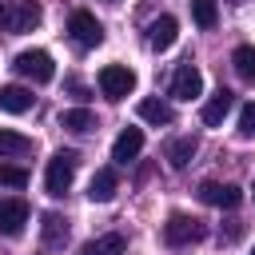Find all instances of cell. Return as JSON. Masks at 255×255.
<instances>
[{
	"label": "cell",
	"instance_id": "obj_23",
	"mask_svg": "<svg viewBox=\"0 0 255 255\" xmlns=\"http://www.w3.org/2000/svg\"><path fill=\"white\" fill-rule=\"evenodd\" d=\"M24 183H28V171L0 159V187H24Z\"/></svg>",
	"mask_w": 255,
	"mask_h": 255
},
{
	"label": "cell",
	"instance_id": "obj_12",
	"mask_svg": "<svg viewBox=\"0 0 255 255\" xmlns=\"http://www.w3.org/2000/svg\"><path fill=\"white\" fill-rule=\"evenodd\" d=\"M231 104H235V96H231L227 88H219V92H215V96H211V100H207V104L199 108V116H203V124H207V128H219V124L227 120V112H231Z\"/></svg>",
	"mask_w": 255,
	"mask_h": 255
},
{
	"label": "cell",
	"instance_id": "obj_16",
	"mask_svg": "<svg viewBox=\"0 0 255 255\" xmlns=\"http://www.w3.org/2000/svg\"><path fill=\"white\" fill-rule=\"evenodd\" d=\"M40 235H44V247H64L68 243V219L64 215H56V211H48L44 215V223H40Z\"/></svg>",
	"mask_w": 255,
	"mask_h": 255
},
{
	"label": "cell",
	"instance_id": "obj_25",
	"mask_svg": "<svg viewBox=\"0 0 255 255\" xmlns=\"http://www.w3.org/2000/svg\"><path fill=\"white\" fill-rule=\"evenodd\" d=\"M251 255H255V251H251Z\"/></svg>",
	"mask_w": 255,
	"mask_h": 255
},
{
	"label": "cell",
	"instance_id": "obj_20",
	"mask_svg": "<svg viewBox=\"0 0 255 255\" xmlns=\"http://www.w3.org/2000/svg\"><path fill=\"white\" fill-rule=\"evenodd\" d=\"M124 247H128V239H124V235H100V239L84 243V251H80V255H124Z\"/></svg>",
	"mask_w": 255,
	"mask_h": 255
},
{
	"label": "cell",
	"instance_id": "obj_1",
	"mask_svg": "<svg viewBox=\"0 0 255 255\" xmlns=\"http://www.w3.org/2000/svg\"><path fill=\"white\" fill-rule=\"evenodd\" d=\"M40 4L36 0H12V4H4L0 8V32H8V36H20V32H32L36 24H40Z\"/></svg>",
	"mask_w": 255,
	"mask_h": 255
},
{
	"label": "cell",
	"instance_id": "obj_14",
	"mask_svg": "<svg viewBox=\"0 0 255 255\" xmlns=\"http://www.w3.org/2000/svg\"><path fill=\"white\" fill-rule=\"evenodd\" d=\"M116 187H120L116 171H112V167H100V171L92 175V183H88V199H92V203H108V199L116 195Z\"/></svg>",
	"mask_w": 255,
	"mask_h": 255
},
{
	"label": "cell",
	"instance_id": "obj_11",
	"mask_svg": "<svg viewBox=\"0 0 255 255\" xmlns=\"http://www.w3.org/2000/svg\"><path fill=\"white\" fill-rule=\"evenodd\" d=\"M175 36H179L175 16H159V20H151V24H147V44H151L155 52H167V48L175 44Z\"/></svg>",
	"mask_w": 255,
	"mask_h": 255
},
{
	"label": "cell",
	"instance_id": "obj_24",
	"mask_svg": "<svg viewBox=\"0 0 255 255\" xmlns=\"http://www.w3.org/2000/svg\"><path fill=\"white\" fill-rule=\"evenodd\" d=\"M239 135L255 139V104H243V112H239Z\"/></svg>",
	"mask_w": 255,
	"mask_h": 255
},
{
	"label": "cell",
	"instance_id": "obj_5",
	"mask_svg": "<svg viewBox=\"0 0 255 255\" xmlns=\"http://www.w3.org/2000/svg\"><path fill=\"white\" fill-rule=\"evenodd\" d=\"M68 32H72V40H76L80 48H96V44H104V24H100L92 12H84V8H76V12L68 16Z\"/></svg>",
	"mask_w": 255,
	"mask_h": 255
},
{
	"label": "cell",
	"instance_id": "obj_15",
	"mask_svg": "<svg viewBox=\"0 0 255 255\" xmlns=\"http://www.w3.org/2000/svg\"><path fill=\"white\" fill-rule=\"evenodd\" d=\"M195 135H179V139H167L163 143V159L171 163V167H187V159L195 155Z\"/></svg>",
	"mask_w": 255,
	"mask_h": 255
},
{
	"label": "cell",
	"instance_id": "obj_2",
	"mask_svg": "<svg viewBox=\"0 0 255 255\" xmlns=\"http://www.w3.org/2000/svg\"><path fill=\"white\" fill-rule=\"evenodd\" d=\"M76 167H80V155H76V151H56V155L48 159V171H44L48 195H64V191L72 187V179H76Z\"/></svg>",
	"mask_w": 255,
	"mask_h": 255
},
{
	"label": "cell",
	"instance_id": "obj_19",
	"mask_svg": "<svg viewBox=\"0 0 255 255\" xmlns=\"http://www.w3.org/2000/svg\"><path fill=\"white\" fill-rule=\"evenodd\" d=\"M139 120H147V124H171L175 120V112H171V104H163V100H139Z\"/></svg>",
	"mask_w": 255,
	"mask_h": 255
},
{
	"label": "cell",
	"instance_id": "obj_7",
	"mask_svg": "<svg viewBox=\"0 0 255 255\" xmlns=\"http://www.w3.org/2000/svg\"><path fill=\"white\" fill-rule=\"evenodd\" d=\"M171 96H175V100H187V104L203 96V76H199L195 64H179V68H175V76H171Z\"/></svg>",
	"mask_w": 255,
	"mask_h": 255
},
{
	"label": "cell",
	"instance_id": "obj_6",
	"mask_svg": "<svg viewBox=\"0 0 255 255\" xmlns=\"http://www.w3.org/2000/svg\"><path fill=\"white\" fill-rule=\"evenodd\" d=\"M12 68H16L24 80H36V84H48V80L56 76V64H52V56H48V52H40V48H32V52H20Z\"/></svg>",
	"mask_w": 255,
	"mask_h": 255
},
{
	"label": "cell",
	"instance_id": "obj_13",
	"mask_svg": "<svg viewBox=\"0 0 255 255\" xmlns=\"http://www.w3.org/2000/svg\"><path fill=\"white\" fill-rule=\"evenodd\" d=\"M32 92L24 88V84H4L0 88V112H12V116H20V112H28L32 108Z\"/></svg>",
	"mask_w": 255,
	"mask_h": 255
},
{
	"label": "cell",
	"instance_id": "obj_18",
	"mask_svg": "<svg viewBox=\"0 0 255 255\" xmlns=\"http://www.w3.org/2000/svg\"><path fill=\"white\" fill-rule=\"evenodd\" d=\"M60 128H68V131L84 135V131H92V128H96V116H92L88 108H68V112H60Z\"/></svg>",
	"mask_w": 255,
	"mask_h": 255
},
{
	"label": "cell",
	"instance_id": "obj_17",
	"mask_svg": "<svg viewBox=\"0 0 255 255\" xmlns=\"http://www.w3.org/2000/svg\"><path fill=\"white\" fill-rule=\"evenodd\" d=\"M32 151V139L12 131V128H0V159H12V155H28Z\"/></svg>",
	"mask_w": 255,
	"mask_h": 255
},
{
	"label": "cell",
	"instance_id": "obj_8",
	"mask_svg": "<svg viewBox=\"0 0 255 255\" xmlns=\"http://www.w3.org/2000/svg\"><path fill=\"white\" fill-rule=\"evenodd\" d=\"M199 199L203 203H211V207H239L243 203V191L235 187V183H219V179H203L199 183Z\"/></svg>",
	"mask_w": 255,
	"mask_h": 255
},
{
	"label": "cell",
	"instance_id": "obj_3",
	"mask_svg": "<svg viewBox=\"0 0 255 255\" xmlns=\"http://www.w3.org/2000/svg\"><path fill=\"white\" fill-rule=\"evenodd\" d=\"M207 235V227L195 219V215H183V211H175L167 223H163V239L171 243V247H187V243H199Z\"/></svg>",
	"mask_w": 255,
	"mask_h": 255
},
{
	"label": "cell",
	"instance_id": "obj_22",
	"mask_svg": "<svg viewBox=\"0 0 255 255\" xmlns=\"http://www.w3.org/2000/svg\"><path fill=\"white\" fill-rule=\"evenodd\" d=\"M191 20H195L199 28H215L219 4H215V0H191Z\"/></svg>",
	"mask_w": 255,
	"mask_h": 255
},
{
	"label": "cell",
	"instance_id": "obj_10",
	"mask_svg": "<svg viewBox=\"0 0 255 255\" xmlns=\"http://www.w3.org/2000/svg\"><path fill=\"white\" fill-rule=\"evenodd\" d=\"M28 223V203L24 199H4L0 203V235H20Z\"/></svg>",
	"mask_w": 255,
	"mask_h": 255
},
{
	"label": "cell",
	"instance_id": "obj_21",
	"mask_svg": "<svg viewBox=\"0 0 255 255\" xmlns=\"http://www.w3.org/2000/svg\"><path fill=\"white\" fill-rule=\"evenodd\" d=\"M231 64H235V72H239L247 84H255V48H251V44H239V48L231 52Z\"/></svg>",
	"mask_w": 255,
	"mask_h": 255
},
{
	"label": "cell",
	"instance_id": "obj_4",
	"mask_svg": "<svg viewBox=\"0 0 255 255\" xmlns=\"http://www.w3.org/2000/svg\"><path fill=\"white\" fill-rule=\"evenodd\" d=\"M131 88H135V72L128 64H104L100 68V92L108 100H124V96H131Z\"/></svg>",
	"mask_w": 255,
	"mask_h": 255
},
{
	"label": "cell",
	"instance_id": "obj_9",
	"mask_svg": "<svg viewBox=\"0 0 255 255\" xmlns=\"http://www.w3.org/2000/svg\"><path fill=\"white\" fill-rule=\"evenodd\" d=\"M139 151H143V131L139 128H124L116 135V143H112V159L116 163H131Z\"/></svg>",
	"mask_w": 255,
	"mask_h": 255
}]
</instances>
